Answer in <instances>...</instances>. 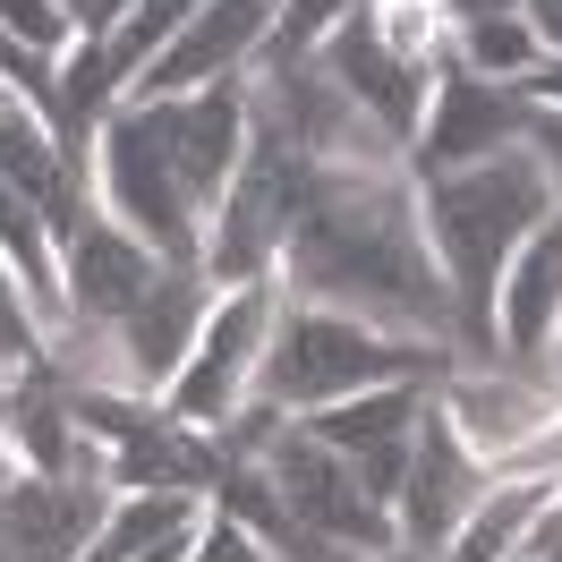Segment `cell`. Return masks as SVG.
I'll list each match as a JSON object with an SVG mask.
<instances>
[{
    "instance_id": "277c9868",
    "label": "cell",
    "mask_w": 562,
    "mask_h": 562,
    "mask_svg": "<svg viewBox=\"0 0 562 562\" xmlns=\"http://www.w3.org/2000/svg\"><path fill=\"white\" fill-rule=\"evenodd\" d=\"M316 196V162L281 137V120L256 94H247V154L231 188L213 196L205 213V273L213 290H239V281H273L281 273V247L299 231V213Z\"/></svg>"
},
{
    "instance_id": "6da1fadb",
    "label": "cell",
    "mask_w": 562,
    "mask_h": 562,
    "mask_svg": "<svg viewBox=\"0 0 562 562\" xmlns=\"http://www.w3.org/2000/svg\"><path fill=\"white\" fill-rule=\"evenodd\" d=\"M281 299H316L409 341L452 350V290L426 247L409 171H316V196L281 247Z\"/></svg>"
},
{
    "instance_id": "2e32d148",
    "label": "cell",
    "mask_w": 562,
    "mask_h": 562,
    "mask_svg": "<svg viewBox=\"0 0 562 562\" xmlns=\"http://www.w3.org/2000/svg\"><path fill=\"white\" fill-rule=\"evenodd\" d=\"M52 247H60V299H69V316H86V324H120L145 290H154V273H162V256H154L137 231H120L103 205H86Z\"/></svg>"
},
{
    "instance_id": "4fadbf2b",
    "label": "cell",
    "mask_w": 562,
    "mask_h": 562,
    "mask_svg": "<svg viewBox=\"0 0 562 562\" xmlns=\"http://www.w3.org/2000/svg\"><path fill=\"white\" fill-rule=\"evenodd\" d=\"M435 52H443V43H435ZM316 69L333 77V86H341V94L401 145V154H409V137H418V120H426V94H435V60H401V52H384L375 18L350 9V18L316 43Z\"/></svg>"
},
{
    "instance_id": "836d02e7",
    "label": "cell",
    "mask_w": 562,
    "mask_h": 562,
    "mask_svg": "<svg viewBox=\"0 0 562 562\" xmlns=\"http://www.w3.org/2000/svg\"><path fill=\"white\" fill-rule=\"evenodd\" d=\"M367 562H426V554H409V546H384V554H367Z\"/></svg>"
},
{
    "instance_id": "5b68a950",
    "label": "cell",
    "mask_w": 562,
    "mask_h": 562,
    "mask_svg": "<svg viewBox=\"0 0 562 562\" xmlns=\"http://www.w3.org/2000/svg\"><path fill=\"white\" fill-rule=\"evenodd\" d=\"M94 205L120 231H137L162 265H205V213L188 205L171 154H162V137L137 103H111L103 128H94Z\"/></svg>"
},
{
    "instance_id": "83f0119b",
    "label": "cell",
    "mask_w": 562,
    "mask_h": 562,
    "mask_svg": "<svg viewBox=\"0 0 562 562\" xmlns=\"http://www.w3.org/2000/svg\"><path fill=\"white\" fill-rule=\"evenodd\" d=\"M512 94H520V103H546V111H562V52H546V60H537V69H528L520 86H512Z\"/></svg>"
},
{
    "instance_id": "9a60e30c",
    "label": "cell",
    "mask_w": 562,
    "mask_h": 562,
    "mask_svg": "<svg viewBox=\"0 0 562 562\" xmlns=\"http://www.w3.org/2000/svg\"><path fill=\"white\" fill-rule=\"evenodd\" d=\"M137 111L154 120L188 205L213 213V196L231 188V171L247 154V77H222V86H196V94H171V103H137Z\"/></svg>"
},
{
    "instance_id": "8d00e7d4",
    "label": "cell",
    "mask_w": 562,
    "mask_h": 562,
    "mask_svg": "<svg viewBox=\"0 0 562 562\" xmlns=\"http://www.w3.org/2000/svg\"><path fill=\"white\" fill-rule=\"evenodd\" d=\"M0 103H18V94H9V86H0Z\"/></svg>"
},
{
    "instance_id": "d6986e66",
    "label": "cell",
    "mask_w": 562,
    "mask_h": 562,
    "mask_svg": "<svg viewBox=\"0 0 562 562\" xmlns=\"http://www.w3.org/2000/svg\"><path fill=\"white\" fill-rule=\"evenodd\" d=\"M546 494H554V477H512V469H494V486L477 494V512L452 528L443 562H512L520 537H528V520L546 512Z\"/></svg>"
},
{
    "instance_id": "f35d334b",
    "label": "cell",
    "mask_w": 562,
    "mask_h": 562,
    "mask_svg": "<svg viewBox=\"0 0 562 562\" xmlns=\"http://www.w3.org/2000/svg\"><path fill=\"white\" fill-rule=\"evenodd\" d=\"M512 562H528V554H512Z\"/></svg>"
},
{
    "instance_id": "74e56055",
    "label": "cell",
    "mask_w": 562,
    "mask_h": 562,
    "mask_svg": "<svg viewBox=\"0 0 562 562\" xmlns=\"http://www.w3.org/2000/svg\"><path fill=\"white\" fill-rule=\"evenodd\" d=\"M0 562H18V554H9V546H0Z\"/></svg>"
},
{
    "instance_id": "cb8c5ba5",
    "label": "cell",
    "mask_w": 562,
    "mask_h": 562,
    "mask_svg": "<svg viewBox=\"0 0 562 562\" xmlns=\"http://www.w3.org/2000/svg\"><path fill=\"white\" fill-rule=\"evenodd\" d=\"M0 26L26 43L35 60H69L77 43H86V35H77V18L60 9V0H0Z\"/></svg>"
},
{
    "instance_id": "e575fe53",
    "label": "cell",
    "mask_w": 562,
    "mask_h": 562,
    "mask_svg": "<svg viewBox=\"0 0 562 562\" xmlns=\"http://www.w3.org/2000/svg\"><path fill=\"white\" fill-rule=\"evenodd\" d=\"M367 9H435V0H367Z\"/></svg>"
},
{
    "instance_id": "4dcf8cb0",
    "label": "cell",
    "mask_w": 562,
    "mask_h": 562,
    "mask_svg": "<svg viewBox=\"0 0 562 562\" xmlns=\"http://www.w3.org/2000/svg\"><path fill=\"white\" fill-rule=\"evenodd\" d=\"M196 528H205V520H188V528H171V537H154V546H145V554H128V562H188V554H196Z\"/></svg>"
},
{
    "instance_id": "d590c367",
    "label": "cell",
    "mask_w": 562,
    "mask_h": 562,
    "mask_svg": "<svg viewBox=\"0 0 562 562\" xmlns=\"http://www.w3.org/2000/svg\"><path fill=\"white\" fill-rule=\"evenodd\" d=\"M77 562H120V554H111V546H86V554H77Z\"/></svg>"
},
{
    "instance_id": "44dd1931",
    "label": "cell",
    "mask_w": 562,
    "mask_h": 562,
    "mask_svg": "<svg viewBox=\"0 0 562 562\" xmlns=\"http://www.w3.org/2000/svg\"><path fill=\"white\" fill-rule=\"evenodd\" d=\"M196 9H205V0H128V9H120V26L103 35V69H111V86L128 94V86H137V69L179 35V26H188V18H196Z\"/></svg>"
},
{
    "instance_id": "5bb4252c",
    "label": "cell",
    "mask_w": 562,
    "mask_h": 562,
    "mask_svg": "<svg viewBox=\"0 0 562 562\" xmlns=\"http://www.w3.org/2000/svg\"><path fill=\"white\" fill-rule=\"evenodd\" d=\"M213 299H222V290H213L205 265H162V273H154V290L111 324L128 392H145V401L171 392V375L188 367V350H196V333H205V316H213Z\"/></svg>"
},
{
    "instance_id": "f1b7e54d",
    "label": "cell",
    "mask_w": 562,
    "mask_h": 562,
    "mask_svg": "<svg viewBox=\"0 0 562 562\" xmlns=\"http://www.w3.org/2000/svg\"><path fill=\"white\" fill-rule=\"evenodd\" d=\"M60 9L77 18V35H86V43H103L111 26H120V9H128V0H60Z\"/></svg>"
},
{
    "instance_id": "ffe728a7",
    "label": "cell",
    "mask_w": 562,
    "mask_h": 562,
    "mask_svg": "<svg viewBox=\"0 0 562 562\" xmlns=\"http://www.w3.org/2000/svg\"><path fill=\"white\" fill-rule=\"evenodd\" d=\"M0 179H9L18 196L52 205V196H60L69 179H86V171H69V154H60V137H52V120H43V111L0 103Z\"/></svg>"
},
{
    "instance_id": "ac0fdd59",
    "label": "cell",
    "mask_w": 562,
    "mask_h": 562,
    "mask_svg": "<svg viewBox=\"0 0 562 562\" xmlns=\"http://www.w3.org/2000/svg\"><path fill=\"white\" fill-rule=\"evenodd\" d=\"M562 333V213H546L520 239V256L503 265V290H494V350L503 367H546Z\"/></svg>"
},
{
    "instance_id": "52a82bcc",
    "label": "cell",
    "mask_w": 562,
    "mask_h": 562,
    "mask_svg": "<svg viewBox=\"0 0 562 562\" xmlns=\"http://www.w3.org/2000/svg\"><path fill=\"white\" fill-rule=\"evenodd\" d=\"M256 460H265V477L281 486L290 520H299V528H316L324 546H341L350 562L384 554V546H401L392 512H384V503H375L367 486H358V469L333 452V443H316V435H307L299 418L281 426V435H273V443H265Z\"/></svg>"
},
{
    "instance_id": "603a6c76",
    "label": "cell",
    "mask_w": 562,
    "mask_h": 562,
    "mask_svg": "<svg viewBox=\"0 0 562 562\" xmlns=\"http://www.w3.org/2000/svg\"><path fill=\"white\" fill-rule=\"evenodd\" d=\"M350 9H367V0H281V18H273V43H265V60H307Z\"/></svg>"
},
{
    "instance_id": "7a4b0ae2",
    "label": "cell",
    "mask_w": 562,
    "mask_h": 562,
    "mask_svg": "<svg viewBox=\"0 0 562 562\" xmlns=\"http://www.w3.org/2000/svg\"><path fill=\"white\" fill-rule=\"evenodd\" d=\"M418 213H426V247L443 265V290H452V367H503L494 290H503V265L520 256V239L554 213V188L537 171V154L512 145L494 162L418 179Z\"/></svg>"
},
{
    "instance_id": "f546056e",
    "label": "cell",
    "mask_w": 562,
    "mask_h": 562,
    "mask_svg": "<svg viewBox=\"0 0 562 562\" xmlns=\"http://www.w3.org/2000/svg\"><path fill=\"white\" fill-rule=\"evenodd\" d=\"M520 0H435V18L443 26H477V18H512Z\"/></svg>"
},
{
    "instance_id": "3957f363",
    "label": "cell",
    "mask_w": 562,
    "mask_h": 562,
    "mask_svg": "<svg viewBox=\"0 0 562 562\" xmlns=\"http://www.w3.org/2000/svg\"><path fill=\"white\" fill-rule=\"evenodd\" d=\"M443 367H452L443 341H409V333H384V324L316 307V299H281L265 367H256V401L307 418V409H333V401L375 392V384H409V375L443 384Z\"/></svg>"
},
{
    "instance_id": "d6a6232c",
    "label": "cell",
    "mask_w": 562,
    "mask_h": 562,
    "mask_svg": "<svg viewBox=\"0 0 562 562\" xmlns=\"http://www.w3.org/2000/svg\"><path fill=\"white\" fill-rule=\"evenodd\" d=\"M546 384H554V401H562V333H554V350H546V367H537Z\"/></svg>"
},
{
    "instance_id": "8fae6325",
    "label": "cell",
    "mask_w": 562,
    "mask_h": 562,
    "mask_svg": "<svg viewBox=\"0 0 562 562\" xmlns=\"http://www.w3.org/2000/svg\"><path fill=\"white\" fill-rule=\"evenodd\" d=\"M426 401H435V375H409V384H375V392H350V401H333V409H307V435L333 443V452L358 469V486L375 494V503H401V477H409V443H418V418Z\"/></svg>"
},
{
    "instance_id": "8992f818",
    "label": "cell",
    "mask_w": 562,
    "mask_h": 562,
    "mask_svg": "<svg viewBox=\"0 0 562 562\" xmlns=\"http://www.w3.org/2000/svg\"><path fill=\"white\" fill-rule=\"evenodd\" d=\"M273 316H281V273L222 290L213 316H205V333H196V350H188V367H179L171 392H162V409H171L179 426H196V435H222V426L247 409V392H256Z\"/></svg>"
},
{
    "instance_id": "d4e9b609",
    "label": "cell",
    "mask_w": 562,
    "mask_h": 562,
    "mask_svg": "<svg viewBox=\"0 0 562 562\" xmlns=\"http://www.w3.org/2000/svg\"><path fill=\"white\" fill-rule=\"evenodd\" d=\"M188 562H273V554H265L239 520H222V512L205 503V528H196V554H188Z\"/></svg>"
},
{
    "instance_id": "9c48e42d",
    "label": "cell",
    "mask_w": 562,
    "mask_h": 562,
    "mask_svg": "<svg viewBox=\"0 0 562 562\" xmlns=\"http://www.w3.org/2000/svg\"><path fill=\"white\" fill-rule=\"evenodd\" d=\"M494 486V460H477L460 443V426L426 401L418 418V443H409V477H401V503H392V528H401V546L426 562H443L452 546V528L477 512V494Z\"/></svg>"
},
{
    "instance_id": "484cf974",
    "label": "cell",
    "mask_w": 562,
    "mask_h": 562,
    "mask_svg": "<svg viewBox=\"0 0 562 562\" xmlns=\"http://www.w3.org/2000/svg\"><path fill=\"white\" fill-rule=\"evenodd\" d=\"M520 145L537 154V171H546V188H554V213H562V111L528 103V128H520Z\"/></svg>"
},
{
    "instance_id": "7c38bea8",
    "label": "cell",
    "mask_w": 562,
    "mask_h": 562,
    "mask_svg": "<svg viewBox=\"0 0 562 562\" xmlns=\"http://www.w3.org/2000/svg\"><path fill=\"white\" fill-rule=\"evenodd\" d=\"M435 409L460 426V443L477 460H520L546 426L562 418V401L546 375H528V367H443V384H435Z\"/></svg>"
},
{
    "instance_id": "4316f807",
    "label": "cell",
    "mask_w": 562,
    "mask_h": 562,
    "mask_svg": "<svg viewBox=\"0 0 562 562\" xmlns=\"http://www.w3.org/2000/svg\"><path fill=\"white\" fill-rule=\"evenodd\" d=\"M520 554H528V562H562V477H554V494H546V512L528 520Z\"/></svg>"
},
{
    "instance_id": "30bf717a",
    "label": "cell",
    "mask_w": 562,
    "mask_h": 562,
    "mask_svg": "<svg viewBox=\"0 0 562 562\" xmlns=\"http://www.w3.org/2000/svg\"><path fill=\"white\" fill-rule=\"evenodd\" d=\"M273 18H281V0H205V9L137 69V86H128L120 103H171V94L247 77V60H265V43H273Z\"/></svg>"
},
{
    "instance_id": "7402d4cb",
    "label": "cell",
    "mask_w": 562,
    "mask_h": 562,
    "mask_svg": "<svg viewBox=\"0 0 562 562\" xmlns=\"http://www.w3.org/2000/svg\"><path fill=\"white\" fill-rule=\"evenodd\" d=\"M443 43H452V52H460V60H469L477 77H494V86H520V77L546 60V43H537V26H528L520 9H512V18H477V26H452Z\"/></svg>"
},
{
    "instance_id": "ba28073f",
    "label": "cell",
    "mask_w": 562,
    "mask_h": 562,
    "mask_svg": "<svg viewBox=\"0 0 562 562\" xmlns=\"http://www.w3.org/2000/svg\"><path fill=\"white\" fill-rule=\"evenodd\" d=\"M528 128V103L512 86H494L460 60L452 43L435 52V94H426V120L409 137V179H443V171H469V162H494L512 154Z\"/></svg>"
},
{
    "instance_id": "1f68e13d",
    "label": "cell",
    "mask_w": 562,
    "mask_h": 562,
    "mask_svg": "<svg viewBox=\"0 0 562 562\" xmlns=\"http://www.w3.org/2000/svg\"><path fill=\"white\" fill-rule=\"evenodd\" d=\"M520 18L537 26V43H546V52H562V0H520Z\"/></svg>"
},
{
    "instance_id": "e0dca14e",
    "label": "cell",
    "mask_w": 562,
    "mask_h": 562,
    "mask_svg": "<svg viewBox=\"0 0 562 562\" xmlns=\"http://www.w3.org/2000/svg\"><path fill=\"white\" fill-rule=\"evenodd\" d=\"M111 486L94 477H43V469H9L0 477V546L18 562H77L103 537Z\"/></svg>"
}]
</instances>
